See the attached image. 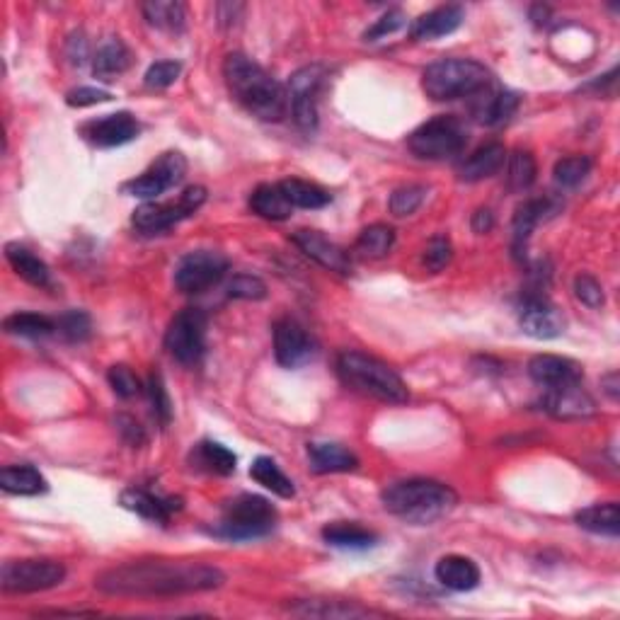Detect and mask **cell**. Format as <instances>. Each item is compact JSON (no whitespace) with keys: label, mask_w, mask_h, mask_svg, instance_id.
<instances>
[{"label":"cell","mask_w":620,"mask_h":620,"mask_svg":"<svg viewBox=\"0 0 620 620\" xmlns=\"http://www.w3.org/2000/svg\"><path fill=\"white\" fill-rule=\"evenodd\" d=\"M226 582L214 565L187 560H136L112 567L95 587L109 596H180L218 589Z\"/></svg>","instance_id":"cell-1"},{"label":"cell","mask_w":620,"mask_h":620,"mask_svg":"<svg viewBox=\"0 0 620 620\" xmlns=\"http://www.w3.org/2000/svg\"><path fill=\"white\" fill-rule=\"evenodd\" d=\"M223 78H226L231 95L248 109L252 117L262 119V122H281L289 114L291 102L284 85L245 54L226 56Z\"/></svg>","instance_id":"cell-2"},{"label":"cell","mask_w":620,"mask_h":620,"mask_svg":"<svg viewBox=\"0 0 620 620\" xmlns=\"http://www.w3.org/2000/svg\"><path fill=\"white\" fill-rule=\"evenodd\" d=\"M458 495L436 480H403L383 490V507L412 526H429L456 507Z\"/></svg>","instance_id":"cell-3"},{"label":"cell","mask_w":620,"mask_h":620,"mask_svg":"<svg viewBox=\"0 0 620 620\" xmlns=\"http://www.w3.org/2000/svg\"><path fill=\"white\" fill-rule=\"evenodd\" d=\"M337 373H340L344 386L357 390L361 395H369L373 400H381V403L403 405L410 398L405 381L390 369L386 361L357 352V349L340 354Z\"/></svg>","instance_id":"cell-4"},{"label":"cell","mask_w":620,"mask_h":620,"mask_svg":"<svg viewBox=\"0 0 620 620\" xmlns=\"http://www.w3.org/2000/svg\"><path fill=\"white\" fill-rule=\"evenodd\" d=\"M492 76L485 66L470 59L436 61L424 71L422 88L436 102H453L461 97H478L490 88Z\"/></svg>","instance_id":"cell-5"},{"label":"cell","mask_w":620,"mask_h":620,"mask_svg":"<svg viewBox=\"0 0 620 620\" xmlns=\"http://www.w3.org/2000/svg\"><path fill=\"white\" fill-rule=\"evenodd\" d=\"M274 524H277V509L267 499L238 495L223 507V519L214 528V536L226 541H252L267 536Z\"/></svg>","instance_id":"cell-6"},{"label":"cell","mask_w":620,"mask_h":620,"mask_svg":"<svg viewBox=\"0 0 620 620\" xmlns=\"http://www.w3.org/2000/svg\"><path fill=\"white\" fill-rule=\"evenodd\" d=\"M468 143V129L456 117H436L412 131L410 151L422 160H446L458 155Z\"/></svg>","instance_id":"cell-7"},{"label":"cell","mask_w":620,"mask_h":620,"mask_svg":"<svg viewBox=\"0 0 620 620\" xmlns=\"http://www.w3.org/2000/svg\"><path fill=\"white\" fill-rule=\"evenodd\" d=\"M204 202H206L204 187H199V185L187 187L185 192L175 199V202L141 204L139 209L134 211V216H131V223H134L136 231H141L146 235L163 233V231H168V228L177 226L180 221H185V218H189L192 214H197Z\"/></svg>","instance_id":"cell-8"},{"label":"cell","mask_w":620,"mask_h":620,"mask_svg":"<svg viewBox=\"0 0 620 620\" xmlns=\"http://www.w3.org/2000/svg\"><path fill=\"white\" fill-rule=\"evenodd\" d=\"M66 567L56 560H8L0 570V587L8 594H37L59 587Z\"/></svg>","instance_id":"cell-9"},{"label":"cell","mask_w":620,"mask_h":620,"mask_svg":"<svg viewBox=\"0 0 620 620\" xmlns=\"http://www.w3.org/2000/svg\"><path fill=\"white\" fill-rule=\"evenodd\" d=\"M206 315L199 308H185L170 320L165 332V349L170 357L185 366H194L204 357Z\"/></svg>","instance_id":"cell-10"},{"label":"cell","mask_w":620,"mask_h":620,"mask_svg":"<svg viewBox=\"0 0 620 620\" xmlns=\"http://www.w3.org/2000/svg\"><path fill=\"white\" fill-rule=\"evenodd\" d=\"M228 260L216 250L187 252L175 267V286L182 294H204L226 277Z\"/></svg>","instance_id":"cell-11"},{"label":"cell","mask_w":620,"mask_h":620,"mask_svg":"<svg viewBox=\"0 0 620 620\" xmlns=\"http://www.w3.org/2000/svg\"><path fill=\"white\" fill-rule=\"evenodd\" d=\"M185 175H187L185 155L180 151H168L160 155L143 175L124 182L122 192L129 194V197H139L151 202V199L160 197V194H165L168 189L180 185V182L185 180Z\"/></svg>","instance_id":"cell-12"},{"label":"cell","mask_w":620,"mask_h":620,"mask_svg":"<svg viewBox=\"0 0 620 620\" xmlns=\"http://www.w3.org/2000/svg\"><path fill=\"white\" fill-rule=\"evenodd\" d=\"M325 71L320 66H306L301 71H296L291 76V114H294V122L298 129L303 131H315L318 129V95L323 88Z\"/></svg>","instance_id":"cell-13"},{"label":"cell","mask_w":620,"mask_h":620,"mask_svg":"<svg viewBox=\"0 0 620 620\" xmlns=\"http://www.w3.org/2000/svg\"><path fill=\"white\" fill-rule=\"evenodd\" d=\"M519 325L533 340H555L565 332V315L545 296H526L519 308Z\"/></svg>","instance_id":"cell-14"},{"label":"cell","mask_w":620,"mask_h":620,"mask_svg":"<svg viewBox=\"0 0 620 620\" xmlns=\"http://www.w3.org/2000/svg\"><path fill=\"white\" fill-rule=\"evenodd\" d=\"M313 340L294 318H281L274 323V357L284 369H298L313 357Z\"/></svg>","instance_id":"cell-15"},{"label":"cell","mask_w":620,"mask_h":620,"mask_svg":"<svg viewBox=\"0 0 620 620\" xmlns=\"http://www.w3.org/2000/svg\"><path fill=\"white\" fill-rule=\"evenodd\" d=\"M294 243L303 255L318 262L320 267L330 269V272H337V274L352 272V262H349L347 252H344L337 243L327 240L323 233L303 228V231L294 233Z\"/></svg>","instance_id":"cell-16"},{"label":"cell","mask_w":620,"mask_h":620,"mask_svg":"<svg viewBox=\"0 0 620 620\" xmlns=\"http://www.w3.org/2000/svg\"><path fill=\"white\" fill-rule=\"evenodd\" d=\"M528 376L543 388H560L570 383H582L584 371L577 361L555 357V354H538L528 361Z\"/></svg>","instance_id":"cell-17"},{"label":"cell","mask_w":620,"mask_h":620,"mask_svg":"<svg viewBox=\"0 0 620 620\" xmlns=\"http://www.w3.org/2000/svg\"><path fill=\"white\" fill-rule=\"evenodd\" d=\"M85 136L100 148H114L124 146V143L134 141L139 136V122H136L134 114L129 112H117L107 114V117L97 119L85 126Z\"/></svg>","instance_id":"cell-18"},{"label":"cell","mask_w":620,"mask_h":620,"mask_svg":"<svg viewBox=\"0 0 620 620\" xmlns=\"http://www.w3.org/2000/svg\"><path fill=\"white\" fill-rule=\"evenodd\" d=\"M122 507L143 516V519L155 521V524H168L170 516L182 509V499L158 497L148 490L129 487V490L122 492Z\"/></svg>","instance_id":"cell-19"},{"label":"cell","mask_w":620,"mask_h":620,"mask_svg":"<svg viewBox=\"0 0 620 620\" xmlns=\"http://www.w3.org/2000/svg\"><path fill=\"white\" fill-rule=\"evenodd\" d=\"M545 410L558 419L589 417L591 412H594V400L589 398L582 383H570V386L548 390V395H545Z\"/></svg>","instance_id":"cell-20"},{"label":"cell","mask_w":620,"mask_h":620,"mask_svg":"<svg viewBox=\"0 0 620 620\" xmlns=\"http://www.w3.org/2000/svg\"><path fill=\"white\" fill-rule=\"evenodd\" d=\"M463 17L465 10L461 5H441V8H434L417 17L415 25L410 27V34L417 42H432V39L456 32L463 25Z\"/></svg>","instance_id":"cell-21"},{"label":"cell","mask_w":620,"mask_h":620,"mask_svg":"<svg viewBox=\"0 0 620 620\" xmlns=\"http://www.w3.org/2000/svg\"><path fill=\"white\" fill-rule=\"evenodd\" d=\"M434 577L451 591H470L480 584V567L465 555H446L436 562Z\"/></svg>","instance_id":"cell-22"},{"label":"cell","mask_w":620,"mask_h":620,"mask_svg":"<svg viewBox=\"0 0 620 620\" xmlns=\"http://www.w3.org/2000/svg\"><path fill=\"white\" fill-rule=\"evenodd\" d=\"M519 95L512 90H497L492 93L490 88L478 95V102L473 105V114L478 117L480 124L485 126H502L514 117L519 109Z\"/></svg>","instance_id":"cell-23"},{"label":"cell","mask_w":620,"mask_h":620,"mask_svg":"<svg viewBox=\"0 0 620 620\" xmlns=\"http://www.w3.org/2000/svg\"><path fill=\"white\" fill-rule=\"evenodd\" d=\"M504 163H507V148L497 141L485 143V146H480L468 160H463L458 177H461L463 182L487 180V177L497 175V172L504 168Z\"/></svg>","instance_id":"cell-24"},{"label":"cell","mask_w":620,"mask_h":620,"mask_svg":"<svg viewBox=\"0 0 620 620\" xmlns=\"http://www.w3.org/2000/svg\"><path fill=\"white\" fill-rule=\"evenodd\" d=\"M291 613L303 618H340V620H354V618H383L381 611L373 608H364L359 604H349V601H298L291 606Z\"/></svg>","instance_id":"cell-25"},{"label":"cell","mask_w":620,"mask_h":620,"mask_svg":"<svg viewBox=\"0 0 620 620\" xmlns=\"http://www.w3.org/2000/svg\"><path fill=\"white\" fill-rule=\"evenodd\" d=\"M308 458L315 473H352L359 468V458L352 451L344 449L342 444H330V441L310 444Z\"/></svg>","instance_id":"cell-26"},{"label":"cell","mask_w":620,"mask_h":620,"mask_svg":"<svg viewBox=\"0 0 620 620\" xmlns=\"http://www.w3.org/2000/svg\"><path fill=\"white\" fill-rule=\"evenodd\" d=\"M0 487H3L8 495H20V497H32L42 495L49 490L47 480L39 473L34 465H5L0 470Z\"/></svg>","instance_id":"cell-27"},{"label":"cell","mask_w":620,"mask_h":620,"mask_svg":"<svg viewBox=\"0 0 620 620\" xmlns=\"http://www.w3.org/2000/svg\"><path fill=\"white\" fill-rule=\"evenodd\" d=\"M5 257H8L10 267L17 272V277L25 279L27 284L37 286V289H49L51 286L49 267L39 260L32 250L22 248V245L17 243H10L5 245Z\"/></svg>","instance_id":"cell-28"},{"label":"cell","mask_w":620,"mask_h":620,"mask_svg":"<svg viewBox=\"0 0 620 620\" xmlns=\"http://www.w3.org/2000/svg\"><path fill=\"white\" fill-rule=\"evenodd\" d=\"M553 214V206H550L548 199H528L516 209L514 214V255L521 257L524 255L528 238H531L533 228L543 221L545 216Z\"/></svg>","instance_id":"cell-29"},{"label":"cell","mask_w":620,"mask_h":620,"mask_svg":"<svg viewBox=\"0 0 620 620\" xmlns=\"http://www.w3.org/2000/svg\"><path fill=\"white\" fill-rule=\"evenodd\" d=\"M323 541L332 548L342 550H366L378 543V536L369 528L352 524V521H335L323 528Z\"/></svg>","instance_id":"cell-30"},{"label":"cell","mask_w":620,"mask_h":620,"mask_svg":"<svg viewBox=\"0 0 620 620\" xmlns=\"http://www.w3.org/2000/svg\"><path fill=\"white\" fill-rule=\"evenodd\" d=\"M129 66L131 51L126 49V44L119 37H109L107 42H102L93 59V73L100 80H114L122 76Z\"/></svg>","instance_id":"cell-31"},{"label":"cell","mask_w":620,"mask_h":620,"mask_svg":"<svg viewBox=\"0 0 620 620\" xmlns=\"http://www.w3.org/2000/svg\"><path fill=\"white\" fill-rule=\"evenodd\" d=\"M192 465L211 475H231L235 473L238 458H235V453L228 451L226 446L218 444V441H202V444L194 446Z\"/></svg>","instance_id":"cell-32"},{"label":"cell","mask_w":620,"mask_h":620,"mask_svg":"<svg viewBox=\"0 0 620 620\" xmlns=\"http://www.w3.org/2000/svg\"><path fill=\"white\" fill-rule=\"evenodd\" d=\"M250 209L255 211L257 216L267 218V221H286V218H291V214H294V206H291L279 185L257 187L250 197Z\"/></svg>","instance_id":"cell-33"},{"label":"cell","mask_w":620,"mask_h":620,"mask_svg":"<svg viewBox=\"0 0 620 620\" xmlns=\"http://www.w3.org/2000/svg\"><path fill=\"white\" fill-rule=\"evenodd\" d=\"M577 524L584 531L599 533V536H611L616 538L620 533V509L616 502H604V504H591V507L577 512Z\"/></svg>","instance_id":"cell-34"},{"label":"cell","mask_w":620,"mask_h":620,"mask_svg":"<svg viewBox=\"0 0 620 620\" xmlns=\"http://www.w3.org/2000/svg\"><path fill=\"white\" fill-rule=\"evenodd\" d=\"M250 478L255 480L257 485H262L264 490H269L272 495H277L281 499L296 497L294 482L286 478L284 470H281L272 458H267V456L257 458V461L250 465Z\"/></svg>","instance_id":"cell-35"},{"label":"cell","mask_w":620,"mask_h":620,"mask_svg":"<svg viewBox=\"0 0 620 620\" xmlns=\"http://www.w3.org/2000/svg\"><path fill=\"white\" fill-rule=\"evenodd\" d=\"M143 15H146L148 25L155 27V30L165 32L185 30L187 20L185 3H175V0H153V3L143 5Z\"/></svg>","instance_id":"cell-36"},{"label":"cell","mask_w":620,"mask_h":620,"mask_svg":"<svg viewBox=\"0 0 620 620\" xmlns=\"http://www.w3.org/2000/svg\"><path fill=\"white\" fill-rule=\"evenodd\" d=\"M279 187L281 192L286 194L291 206H298V209H323V206L330 204V194H327L323 187L313 185V182L291 177V180L279 182Z\"/></svg>","instance_id":"cell-37"},{"label":"cell","mask_w":620,"mask_h":620,"mask_svg":"<svg viewBox=\"0 0 620 620\" xmlns=\"http://www.w3.org/2000/svg\"><path fill=\"white\" fill-rule=\"evenodd\" d=\"M395 245V231L386 223H373V226L364 228L357 238V252L361 257H371V260H378V257H386Z\"/></svg>","instance_id":"cell-38"},{"label":"cell","mask_w":620,"mask_h":620,"mask_svg":"<svg viewBox=\"0 0 620 620\" xmlns=\"http://www.w3.org/2000/svg\"><path fill=\"white\" fill-rule=\"evenodd\" d=\"M538 168L531 151H514L507 155V187L512 192H526L536 182Z\"/></svg>","instance_id":"cell-39"},{"label":"cell","mask_w":620,"mask_h":620,"mask_svg":"<svg viewBox=\"0 0 620 620\" xmlns=\"http://www.w3.org/2000/svg\"><path fill=\"white\" fill-rule=\"evenodd\" d=\"M3 327L8 335L17 337H47L56 330V323L47 315L37 313H15L3 320Z\"/></svg>","instance_id":"cell-40"},{"label":"cell","mask_w":620,"mask_h":620,"mask_svg":"<svg viewBox=\"0 0 620 620\" xmlns=\"http://www.w3.org/2000/svg\"><path fill=\"white\" fill-rule=\"evenodd\" d=\"M589 172H591V158H587V155H567V158L555 163L553 175L560 187L572 189L582 185V182L587 180Z\"/></svg>","instance_id":"cell-41"},{"label":"cell","mask_w":620,"mask_h":620,"mask_svg":"<svg viewBox=\"0 0 620 620\" xmlns=\"http://www.w3.org/2000/svg\"><path fill=\"white\" fill-rule=\"evenodd\" d=\"M424 199H427V187L424 185H405L398 187L393 194H390V214L405 218L412 216L415 211L422 206Z\"/></svg>","instance_id":"cell-42"},{"label":"cell","mask_w":620,"mask_h":620,"mask_svg":"<svg viewBox=\"0 0 620 620\" xmlns=\"http://www.w3.org/2000/svg\"><path fill=\"white\" fill-rule=\"evenodd\" d=\"M56 330L63 340L68 342H85L93 332V323H90V315L83 313V310H68L59 318L56 323Z\"/></svg>","instance_id":"cell-43"},{"label":"cell","mask_w":620,"mask_h":620,"mask_svg":"<svg viewBox=\"0 0 620 620\" xmlns=\"http://www.w3.org/2000/svg\"><path fill=\"white\" fill-rule=\"evenodd\" d=\"M453 260V245L446 235H436L427 243V248L422 252L424 267L432 274H439L441 269H446Z\"/></svg>","instance_id":"cell-44"},{"label":"cell","mask_w":620,"mask_h":620,"mask_svg":"<svg viewBox=\"0 0 620 620\" xmlns=\"http://www.w3.org/2000/svg\"><path fill=\"white\" fill-rule=\"evenodd\" d=\"M228 296L240 298V301H262V298H267V286L252 274H235L231 284H228Z\"/></svg>","instance_id":"cell-45"},{"label":"cell","mask_w":620,"mask_h":620,"mask_svg":"<svg viewBox=\"0 0 620 620\" xmlns=\"http://www.w3.org/2000/svg\"><path fill=\"white\" fill-rule=\"evenodd\" d=\"M107 378H109V386H112V390L119 395V398L129 400L141 393V381L136 378V373L131 371L129 366H124V364L112 366L107 373Z\"/></svg>","instance_id":"cell-46"},{"label":"cell","mask_w":620,"mask_h":620,"mask_svg":"<svg viewBox=\"0 0 620 620\" xmlns=\"http://www.w3.org/2000/svg\"><path fill=\"white\" fill-rule=\"evenodd\" d=\"M146 388H148V398H151V405H153V415L158 417L163 424H168L172 417V403H170L168 388H165V383H163V376H160V373H151Z\"/></svg>","instance_id":"cell-47"},{"label":"cell","mask_w":620,"mask_h":620,"mask_svg":"<svg viewBox=\"0 0 620 620\" xmlns=\"http://www.w3.org/2000/svg\"><path fill=\"white\" fill-rule=\"evenodd\" d=\"M182 63L180 61H158L146 71V85L151 90H165L180 78Z\"/></svg>","instance_id":"cell-48"},{"label":"cell","mask_w":620,"mask_h":620,"mask_svg":"<svg viewBox=\"0 0 620 620\" xmlns=\"http://www.w3.org/2000/svg\"><path fill=\"white\" fill-rule=\"evenodd\" d=\"M574 296L589 308H601L606 303L604 286L591 277V274H579V277L574 279Z\"/></svg>","instance_id":"cell-49"},{"label":"cell","mask_w":620,"mask_h":620,"mask_svg":"<svg viewBox=\"0 0 620 620\" xmlns=\"http://www.w3.org/2000/svg\"><path fill=\"white\" fill-rule=\"evenodd\" d=\"M407 25V17L403 10H388L386 15L381 17V20L376 22V25L371 27L369 32L364 34L366 42H378V39L388 37V34H395L398 30H403V27Z\"/></svg>","instance_id":"cell-50"},{"label":"cell","mask_w":620,"mask_h":620,"mask_svg":"<svg viewBox=\"0 0 620 620\" xmlns=\"http://www.w3.org/2000/svg\"><path fill=\"white\" fill-rule=\"evenodd\" d=\"M109 100H112V95L100 88H78L66 95L68 107H93V105H100V102H109Z\"/></svg>","instance_id":"cell-51"},{"label":"cell","mask_w":620,"mask_h":620,"mask_svg":"<svg viewBox=\"0 0 620 620\" xmlns=\"http://www.w3.org/2000/svg\"><path fill=\"white\" fill-rule=\"evenodd\" d=\"M117 429H119V434H122V439L126 441V444L134 446V449H139V446L146 444V434H143L141 424L136 422L134 417L119 415L117 417Z\"/></svg>","instance_id":"cell-52"},{"label":"cell","mask_w":620,"mask_h":620,"mask_svg":"<svg viewBox=\"0 0 620 620\" xmlns=\"http://www.w3.org/2000/svg\"><path fill=\"white\" fill-rule=\"evenodd\" d=\"M68 56H71V63H76V66H83L88 61V42H85L83 34L68 39Z\"/></svg>","instance_id":"cell-53"},{"label":"cell","mask_w":620,"mask_h":620,"mask_svg":"<svg viewBox=\"0 0 620 620\" xmlns=\"http://www.w3.org/2000/svg\"><path fill=\"white\" fill-rule=\"evenodd\" d=\"M492 226H495V216H492L490 209L475 211V216H473V231L475 233H487Z\"/></svg>","instance_id":"cell-54"},{"label":"cell","mask_w":620,"mask_h":620,"mask_svg":"<svg viewBox=\"0 0 620 620\" xmlns=\"http://www.w3.org/2000/svg\"><path fill=\"white\" fill-rule=\"evenodd\" d=\"M604 390L608 393V398L611 400H618V373H608V376H604Z\"/></svg>","instance_id":"cell-55"}]
</instances>
